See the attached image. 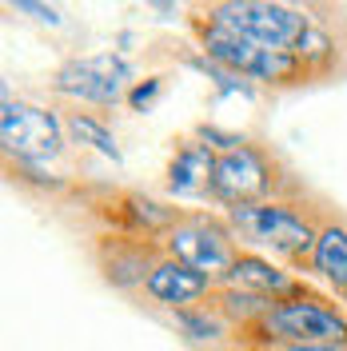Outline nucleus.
<instances>
[{"label":"nucleus","mask_w":347,"mask_h":351,"mask_svg":"<svg viewBox=\"0 0 347 351\" xmlns=\"http://www.w3.org/2000/svg\"><path fill=\"white\" fill-rule=\"evenodd\" d=\"M212 24L239 32V36L263 44V48H280V52H304L307 44L315 52H324L327 44L320 32H311L304 12L276 4V0H224L212 12Z\"/></svg>","instance_id":"1"},{"label":"nucleus","mask_w":347,"mask_h":351,"mask_svg":"<svg viewBox=\"0 0 347 351\" xmlns=\"http://www.w3.org/2000/svg\"><path fill=\"white\" fill-rule=\"evenodd\" d=\"M232 223L248 240L267 243V247L287 252V256H304L307 247H315V240H320L291 208H280V204H236Z\"/></svg>","instance_id":"2"},{"label":"nucleus","mask_w":347,"mask_h":351,"mask_svg":"<svg viewBox=\"0 0 347 351\" xmlns=\"http://www.w3.org/2000/svg\"><path fill=\"white\" fill-rule=\"evenodd\" d=\"M204 48L208 56L228 64L232 72H248V76H260V80H283L296 72V52H280V48H263V44L248 40L239 32L228 28H208L204 32Z\"/></svg>","instance_id":"3"},{"label":"nucleus","mask_w":347,"mask_h":351,"mask_svg":"<svg viewBox=\"0 0 347 351\" xmlns=\"http://www.w3.org/2000/svg\"><path fill=\"white\" fill-rule=\"evenodd\" d=\"M0 140H4V152L21 156V160H52L60 152V124L52 112L4 100Z\"/></svg>","instance_id":"4"},{"label":"nucleus","mask_w":347,"mask_h":351,"mask_svg":"<svg viewBox=\"0 0 347 351\" xmlns=\"http://www.w3.org/2000/svg\"><path fill=\"white\" fill-rule=\"evenodd\" d=\"M263 328L287 343H347V324L311 300H291L263 311Z\"/></svg>","instance_id":"5"},{"label":"nucleus","mask_w":347,"mask_h":351,"mask_svg":"<svg viewBox=\"0 0 347 351\" xmlns=\"http://www.w3.org/2000/svg\"><path fill=\"white\" fill-rule=\"evenodd\" d=\"M128 64L120 56H80V60H68L56 72V88L64 96L76 100H92V104H116L128 88Z\"/></svg>","instance_id":"6"},{"label":"nucleus","mask_w":347,"mask_h":351,"mask_svg":"<svg viewBox=\"0 0 347 351\" xmlns=\"http://www.w3.org/2000/svg\"><path fill=\"white\" fill-rule=\"evenodd\" d=\"M168 247H172V256L180 263H188V267L204 271V276L228 271L236 263L228 236L219 228H212V223H180L172 232V240H168Z\"/></svg>","instance_id":"7"},{"label":"nucleus","mask_w":347,"mask_h":351,"mask_svg":"<svg viewBox=\"0 0 347 351\" xmlns=\"http://www.w3.org/2000/svg\"><path fill=\"white\" fill-rule=\"evenodd\" d=\"M212 188H216V196L232 199V204H248L267 188V168L252 148H232L228 156L216 160Z\"/></svg>","instance_id":"8"},{"label":"nucleus","mask_w":347,"mask_h":351,"mask_svg":"<svg viewBox=\"0 0 347 351\" xmlns=\"http://www.w3.org/2000/svg\"><path fill=\"white\" fill-rule=\"evenodd\" d=\"M204 287H208V276L204 271H195V267H188V263H160V267H152L148 271V291H152L160 304H188V300H195V295H204Z\"/></svg>","instance_id":"9"},{"label":"nucleus","mask_w":347,"mask_h":351,"mask_svg":"<svg viewBox=\"0 0 347 351\" xmlns=\"http://www.w3.org/2000/svg\"><path fill=\"white\" fill-rule=\"evenodd\" d=\"M212 176H216V160L204 144H188L180 148L168 168V188L172 196H200L204 188H212Z\"/></svg>","instance_id":"10"},{"label":"nucleus","mask_w":347,"mask_h":351,"mask_svg":"<svg viewBox=\"0 0 347 351\" xmlns=\"http://www.w3.org/2000/svg\"><path fill=\"white\" fill-rule=\"evenodd\" d=\"M228 280L239 284V291H287V276L276 271L272 263L256 260V256H239L228 267Z\"/></svg>","instance_id":"11"},{"label":"nucleus","mask_w":347,"mask_h":351,"mask_svg":"<svg viewBox=\"0 0 347 351\" xmlns=\"http://www.w3.org/2000/svg\"><path fill=\"white\" fill-rule=\"evenodd\" d=\"M315 267L335 287H347V232L344 228H324L320 232V240H315Z\"/></svg>","instance_id":"12"},{"label":"nucleus","mask_w":347,"mask_h":351,"mask_svg":"<svg viewBox=\"0 0 347 351\" xmlns=\"http://www.w3.org/2000/svg\"><path fill=\"white\" fill-rule=\"evenodd\" d=\"M68 128H72V136H76L80 144L96 148L100 156H112V160H120V148H116L112 132L104 128V124H96L92 116H72V120H68Z\"/></svg>","instance_id":"13"},{"label":"nucleus","mask_w":347,"mask_h":351,"mask_svg":"<svg viewBox=\"0 0 347 351\" xmlns=\"http://www.w3.org/2000/svg\"><path fill=\"white\" fill-rule=\"evenodd\" d=\"M228 311L232 315H256V311H272V307L252 291H228Z\"/></svg>","instance_id":"14"},{"label":"nucleus","mask_w":347,"mask_h":351,"mask_svg":"<svg viewBox=\"0 0 347 351\" xmlns=\"http://www.w3.org/2000/svg\"><path fill=\"white\" fill-rule=\"evenodd\" d=\"M8 4H16L21 12H28L32 21H40V24H60L56 8H48V4H40V0H8Z\"/></svg>","instance_id":"15"},{"label":"nucleus","mask_w":347,"mask_h":351,"mask_svg":"<svg viewBox=\"0 0 347 351\" xmlns=\"http://www.w3.org/2000/svg\"><path fill=\"white\" fill-rule=\"evenodd\" d=\"M180 324L192 331L195 339H212V335H216V324H212L208 315H180Z\"/></svg>","instance_id":"16"},{"label":"nucleus","mask_w":347,"mask_h":351,"mask_svg":"<svg viewBox=\"0 0 347 351\" xmlns=\"http://www.w3.org/2000/svg\"><path fill=\"white\" fill-rule=\"evenodd\" d=\"M156 92H160V80H148V84L132 88V96H128V100H132V108H140V112H144V108H148V104L156 100Z\"/></svg>","instance_id":"17"},{"label":"nucleus","mask_w":347,"mask_h":351,"mask_svg":"<svg viewBox=\"0 0 347 351\" xmlns=\"http://www.w3.org/2000/svg\"><path fill=\"white\" fill-rule=\"evenodd\" d=\"M291 351H344L339 343H291Z\"/></svg>","instance_id":"18"},{"label":"nucleus","mask_w":347,"mask_h":351,"mask_svg":"<svg viewBox=\"0 0 347 351\" xmlns=\"http://www.w3.org/2000/svg\"><path fill=\"white\" fill-rule=\"evenodd\" d=\"M156 4H160V8H172V0H156Z\"/></svg>","instance_id":"19"}]
</instances>
